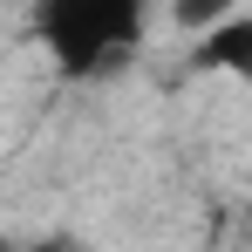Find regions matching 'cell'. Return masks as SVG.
Returning a JSON list of instances; mask_svg holds the SVG:
<instances>
[{
  "instance_id": "6da1fadb",
  "label": "cell",
  "mask_w": 252,
  "mask_h": 252,
  "mask_svg": "<svg viewBox=\"0 0 252 252\" xmlns=\"http://www.w3.org/2000/svg\"><path fill=\"white\" fill-rule=\"evenodd\" d=\"M150 0H34V41L62 82H109L143 48Z\"/></svg>"
},
{
  "instance_id": "7a4b0ae2",
  "label": "cell",
  "mask_w": 252,
  "mask_h": 252,
  "mask_svg": "<svg viewBox=\"0 0 252 252\" xmlns=\"http://www.w3.org/2000/svg\"><path fill=\"white\" fill-rule=\"evenodd\" d=\"M191 68L198 75H232V82H252V14H225L211 21L205 34H191Z\"/></svg>"
},
{
  "instance_id": "3957f363",
  "label": "cell",
  "mask_w": 252,
  "mask_h": 252,
  "mask_svg": "<svg viewBox=\"0 0 252 252\" xmlns=\"http://www.w3.org/2000/svg\"><path fill=\"white\" fill-rule=\"evenodd\" d=\"M225 14H232V0H170V21L184 34H205L211 21H225Z\"/></svg>"
},
{
  "instance_id": "277c9868",
  "label": "cell",
  "mask_w": 252,
  "mask_h": 252,
  "mask_svg": "<svg viewBox=\"0 0 252 252\" xmlns=\"http://www.w3.org/2000/svg\"><path fill=\"white\" fill-rule=\"evenodd\" d=\"M21 252H82V239H68V232H48V239H34V246H21Z\"/></svg>"
}]
</instances>
